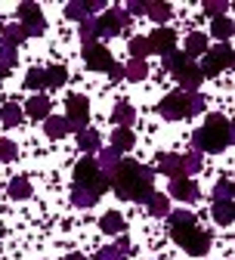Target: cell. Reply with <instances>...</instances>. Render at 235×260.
<instances>
[{"label":"cell","instance_id":"1","mask_svg":"<svg viewBox=\"0 0 235 260\" xmlns=\"http://www.w3.org/2000/svg\"><path fill=\"white\" fill-rule=\"evenodd\" d=\"M112 186L124 202H149V195L155 192V171L140 161H121L118 174L112 177Z\"/></svg>","mask_w":235,"mask_h":260},{"label":"cell","instance_id":"2","mask_svg":"<svg viewBox=\"0 0 235 260\" xmlns=\"http://www.w3.org/2000/svg\"><path fill=\"white\" fill-rule=\"evenodd\" d=\"M167 230H171V239L189 251L192 257H205L211 251V236L205 230H198V220L195 214L189 211H174V214H167Z\"/></svg>","mask_w":235,"mask_h":260},{"label":"cell","instance_id":"3","mask_svg":"<svg viewBox=\"0 0 235 260\" xmlns=\"http://www.w3.org/2000/svg\"><path fill=\"white\" fill-rule=\"evenodd\" d=\"M229 146V121L223 115H211L192 134V149L195 152H223Z\"/></svg>","mask_w":235,"mask_h":260},{"label":"cell","instance_id":"4","mask_svg":"<svg viewBox=\"0 0 235 260\" xmlns=\"http://www.w3.org/2000/svg\"><path fill=\"white\" fill-rule=\"evenodd\" d=\"M75 186H87L90 192L103 195L112 183L103 177V171H99V165H96L93 158H81L78 165H75Z\"/></svg>","mask_w":235,"mask_h":260},{"label":"cell","instance_id":"5","mask_svg":"<svg viewBox=\"0 0 235 260\" xmlns=\"http://www.w3.org/2000/svg\"><path fill=\"white\" fill-rule=\"evenodd\" d=\"M235 65V53L226 47V44H220V47H208V53H205V65H201V75L205 78H214V75H220L223 69H232Z\"/></svg>","mask_w":235,"mask_h":260},{"label":"cell","instance_id":"6","mask_svg":"<svg viewBox=\"0 0 235 260\" xmlns=\"http://www.w3.org/2000/svg\"><path fill=\"white\" fill-rule=\"evenodd\" d=\"M65 106H69V130H75V134H81V130H87V121H90V103L87 96L81 93H72L69 100H65Z\"/></svg>","mask_w":235,"mask_h":260},{"label":"cell","instance_id":"7","mask_svg":"<svg viewBox=\"0 0 235 260\" xmlns=\"http://www.w3.org/2000/svg\"><path fill=\"white\" fill-rule=\"evenodd\" d=\"M127 25H130L127 10H106L103 16L96 19V31H99V38H118Z\"/></svg>","mask_w":235,"mask_h":260},{"label":"cell","instance_id":"8","mask_svg":"<svg viewBox=\"0 0 235 260\" xmlns=\"http://www.w3.org/2000/svg\"><path fill=\"white\" fill-rule=\"evenodd\" d=\"M19 19H22V31L31 38H41L47 31V22H44V13L38 4H22L19 7Z\"/></svg>","mask_w":235,"mask_h":260},{"label":"cell","instance_id":"9","mask_svg":"<svg viewBox=\"0 0 235 260\" xmlns=\"http://www.w3.org/2000/svg\"><path fill=\"white\" fill-rule=\"evenodd\" d=\"M158 112H161V118H167V121L186 118V93H183V90L167 93L164 100H161V106H158Z\"/></svg>","mask_w":235,"mask_h":260},{"label":"cell","instance_id":"10","mask_svg":"<svg viewBox=\"0 0 235 260\" xmlns=\"http://www.w3.org/2000/svg\"><path fill=\"white\" fill-rule=\"evenodd\" d=\"M84 62H87V69H93V72H109L112 65H115L112 53H109L103 44H90V47H84Z\"/></svg>","mask_w":235,"mask_h":260},{"label":"cell","instance_id":"11","mask_svg":"<svg viewBox=\"0 0 235 260\" xmlns=\"http://www.w3.org/2000/svg\"><path fill=\"white\" fill-rule=\"evenodd\" d=\"M149 47H152V53H161V56L174 53V47H177L174 28H155V31H152V38H149Z\"/></svg>","mask_w":235,"mask_h":260},{"label":"cell","instance_id":"12","mask_svg":"<svg viewBox=\"0 0 235 260\" xmlns=\"http://www.w3.org/2000/svg\"><path fill=\"white\" fill-rule=\"evenodd\" d=\"M174 78H177V84H180V90H183V93H198L201 81H205V75H201V69H198V65H192V62L186 65L183 72H177Z\"/></svg>","mask_w":235,"mask_h":260},{"label":"cell","instance_id":"13","mask_svg":"<svg viewBox=\"0 0 235 260\" xmlns=\"http://www.w3.org/2000/svg\"><path fill=\"white\" fill-rule=\"evenodd\" d=\"M171 199H180V202H198V186L189 180V177H177V180H171Z\"/></svg>","mask_w":235,"mask_h":260},{"label":"cell","instance_id":"14","mask_svg":"<svg viewBox=\"0 0 235 260\" xmlns=\"http://www.w3.org/2000/svg\"><path fill=\"white\" fill-rule=\"evenodd\" d=\"M158 174L171 177V180L186 177V171H183V158L174 155V152H161V155H158Z\"/></svg>","mask_w":235,"mask_h":260},{"label":"cell","instance_id":"15","mask_svg":"<svg viewBox=\"0 0 235 260\" xmlns=\"http://www.w3.org/2000/svg\"><path fill=\"white\" fill-rule=\"evenodd\" d=\"M96 165H99V171H103V177L112 183V177H115L118 168H121V152H118V149H99Z\"/></svg>","mask_w":235,"mask_h":260},{"label":"cell","instance_id":"16","mask_svg":"<svg viewBox=\"0 0 235 260\" xmlns=\"http://www.w3.org/2000/svg\"><path fill=\"white\" fill-rule=\"evenodd\" d=\"M25 115L28 118H35V121H47L50 118V100H47V96H31V100H28V106H25Z\"/></svg>","mask_w":235,"mask_h":260},{"label":"cell","instance_id":"17","mask_svg":"<svg viewBox=\"0 0 235 260\" xmlns=\"http://www.w3.org/2000/svg\"><path fill=\"white\" fill-rule=\"evenodd\" d=\"M205 53H208V38L201 35V31H192L186 38V59L192 62L195 56H205Z\"/></svg>","mask_w":235,"mask_h":260},{"label":"cell","instance_id":"18","mask_svg":"<svg viewBox=\"0 0 235 260\" xmlns=\"http://www.w3.org/2000/svg\"><path fill=\"white\" fill-rule=\"evenodd\" d=\"M146 208H149L152 217H167V214H171V199L161 195V192H152L149 202H146Z\"/></svg>","mask_w":235,"mask_h":260},{"label":"cell","instance_id":"19","mask_svg":"<svg viewBox=\"0 0 235 260\" xmlns=\"http://www.w3.org/2000/svg\"><path fill=\"white\" fill-rule=\"evenodd\" d=\"M133 143H137V137H133L130 127H115V134H112V149L127 152V149H133Z\"/></svg>","mask_w":235,"mask_h":260},{"label":"cell","instance_id":"20","mask_svg":"<svg viewBox=\"0 0 235 260\" xmlns=\"http://www.w3.org/2000/svg\"><path fill=\"white\" fill-rule=\"evenodd\" d=\"M112 121H115L118 127H130L133 121H137V112H133V106H130V103H124V100H121V103L115 106V112H112Z\"/></svg>","mask_w":235,"mask_h":260},{"label":"cell","instance_id":"21","mask_svg":"<svg viewBox=\"0 0 235 260\" xmlns=\"http://www.w3.org/2000/svg\"><path fill=\"white\" fill-rule=\"evenodd\" d=\"M44 130H47V137H50V140H62L65 134H69V121H65V118H56V115H50V118L44 121Z\"/></svg>","mask_w":235,"mask_h":260},{"label":"cell","instance_id":"22","mask_svg":"<svg viewBox=\"0 0 235 260\" xmlns=\"http://www.w3.org/2000/svg\"><path fill=\"white\" fill-rule=\"evenodd\" d=\"M214 220L220 226H229L235 220V202H214Z\"/></svg>","mask_w":235,"mask_h":260},{"label":"cell","instance_id":"23","mask_svg":"<svg viewBox=\"0 0 235 260\" xmlns=\"http://www.w3.org/2000/svg\"><path fill=\"white\" fill-rule=\"evenodd\" d=\"M146 16H149L152 22L164 25L167 19H171V7H167V4H161V0H149V7H146Z\"/></svg>","mask_w":235,"mask_h":260},{"label":"cell","instance_id":"24","mask_svg":"<svg viewBox=\"0 0 235 260\" xmlns=\"http://www.w3.org/2000/svg\"><path fill=\"white\" fill-rule=\"evenodd\" d=\"M0 35H4V47H19L28 35L22 31V25H4L0 28Z\"/></svg>","mask_w":235,"mask_h":260},{"label":"cell","instance_id":"25","mask_svg":"<svg viewBox=\"0 0 235 260\" xmlns=\"http://www.w3.org/2000/svg\"><path fill=\"white\" fill-rule=\"evenodd\" d=\"M22 109L16 106V103H4V109H0V121H4L7 127H19L22 124Z\"/></svg>","mask_w":235,"mask_h":260},{"label":"cell","instance_id":"26","mask_svg":"<svg viewBox=\"0 0 235 260\" xmlns=\"http://www.w3.org/2000/svg\"><path fill=\"white\" fill-rule=\"evenodd\" d=\"M96 199H99V195H96V192H90L87 186H75V189H72V202H75L78 208H93V205H96Z\"/></svg>","mask_w":235,"mask_h":260},{"label":"cell","instance_id":"27","mask_svg":"<svg viewBox=\"0 0 235 260\" xmlns=\"http://www.w3.org/2000/svg\"><path fill=\"white\" fill-rule=\"evenodd\" d=\"M99 226H103V233H112V236H118V233H124V217H121L118 211H109L103 220H99Z\"/></svg>","mask_w":235,"mask_h":260},{"label":"cell","instance_id":"28","mask_svg":"<svg viewBox=\"0 0 235 260\" xmlns=\"http://www.w3.org/2000/svg\"><path fill=\"white\" fill-rule=\"evenodd\" d=\"M146 75H149V65L143 59H130L127 62V69H124V78L127 81H146Z\"/></svg>","mask_w":235,"mask_h":260},{"label":"cell","instance_id":"29","mask_svg":"<svg viewBox=\"0 0 235 260\" xmlns=\"http://www.w3.org/2000/svg\"><path fill=\"white\" fill-rule=\"evenodd\" d=\"M232 31H235V25H232L226 16L214 19V25H211V35H214L217 41H229V38H232Z\"/></svg>","mask_w":235,"mask_h":260},{"label":"cell","instance_id":"30","mask_svg":"<svg viewBox=\"0 0 235 260\" xmlns=\"http://www.w3.org/2000/svg\"><path fill=\"white\" fill-rule=\"evenodd\" d=\"M78 146L84 152H99V149H103V146H99V134H96V130H90V127L78 134Z\"/></svg>","mask_w":235,"mask_h":260},{"label":"cell","instance_id":"31","mask_svg":"<svg viewBox=\"0 0 235 260\" xmlns=\"http://www.w3.org/2000/svg\"><path fill=\"white\" fill-rule=\"evenodd\" d=\"M186 65H189V59H186V53H177V50H174V53H167V56H164V69H167V72H171V75H177V72H183V69H186Z\"/></svg>","mask_w":235,"mask_h":260},{"label":"cell","instance_id":"32","mask_svg":"<svg viewBox=\"0 0 235 260\" xmlns=\"http://www.w3.org/2000/svg\"><path fill=\"white\" fill-rule=\"evenodd\" d=\"M10 195H13V199H28V195H31V183L25 180V177H13L10 180Z\"/></svg>","mask_w":235,"mask_h":260},{"label":"cell","instance_id":"33","mask_svg":"<svg viewBox=\"0 0 235 260\" xmlns=\"http://www.w3.org/2000/svg\"><path fill=\"white\" fill-rule=\"evenodd\" d=\"M25 87H28V90H44V87H47V72H44V69H31V72L25 75Z\"/></svg>","mask_w":235,"mask_h":260},{"label":"cell","instance_id":"34","mask_svg":"<svg viewBox=\"0 0 235 260\" xmlns=\"http://www.w3.org/2000/svg\"><path fill=\"white\" fill-rule=\"evenodd\" d=\"M214 199H217V202H232V199H235V183H232V180H220V183L214 186Z\"/></svg>","mask_w":235,"mask_h":260},{"label":"cell","instance_id":"35","mask_svg":"<svg viewBox=\"0 0 235 260\" xmlns=\"http://www.w3.org/2000/svg\"><path fill=\"white\" fill-rule=\"evenodd\" d=\"M96 38H99V31H96V19L90 16V19H84V22H81V41H84V47H90V44H96Z\"/></svg>","mask_w":235,"mask_h":260},{"label":"cell","instance_id":"36","mask_svg":"<svg viewBox=\"0 0 235 260\" xmlns=\"http://www.w3.org/2000/svg\"><path fill=\"white\" fill-rule=\"evenodd\" d=\"M205 112V96L201 93H186V118Z\"/></svg>","mask_w":235,"mask_h":260},{"label":"cell","instance_id":"37","mask_svg":"<svg viewBox=\"0 0 235 260\" xmlns=\"http://www.w3.org/2000/svg\"><path fill=\"white\" fill-rule=\"evenodd\" d=\"M149 53H152L149 38H133V41H130V56H133V59H143V62H146Z\"/></svg>","mask_w":235,"mask_h":260},{"label":"cell","instance_id":"38","mask_svg":"<svg viewBox=\"0 0 235 260\" xmlns=\"http://www.w3.org/2000/svg\"><path fill=\"white\" fill-rule=\"evenodd\" d=\"M65 81H69V72L62 65H50L47 69V87H62Z\"/></svg>","mask_w":235,"mask_h":260},{"label":"cell","instance_id":"39","mask_svg":"<svg viewBox=\"0 0 235 260\" xmlns=\"http://www.w3.org/2000/svg\"><path fill=\"white\" fill-rule=\"evenodd\" d=\"M65 16H69V19H75V22H84V19H90V13H87V7H84V0H72V4L65 7Z\"/></svg>","mask_w":235,"mask_h":260},{"label":"cell","instance_id":"40","mask_svg":"<svg viewBox=\"0 0 235 260\" xmlns=\"http://www.w3.org/2000/svg\"><path fill=\"white\" fill-rule=\"evenodd\" d=\"M201 168H205V165H201V152H189V155H183V171L186 174H198Z\"/></svg>","mask_w":235,"mask_h":260},{"label":"cell","instance_id":"41","mask_svg":"<svg viewBox=\"0 0 235 260\" xmlns=\"http://www.w3.org/2000/svg\"><path fill=\"white\" fill-rule=\"evenodd\" d=\"M226 10H229L226 0H205V13H208V16H214V19L226 16Z\"/></svg>","mask_w":235,"mask_h":260},{"label":"cell","instance_id":"42","mask_svg":"<svg viewBox=\"0 0 235 260\" xmlns=\"http://www.w3.org/2000/svg\"><path fill=\"white\" fill-rule=\"evenodd\" d=\"M16 59H19V56H16V47H4V44H0V69H4V72L13 69Z\"/></svg>","mask_w":235,"mask_h":260},{"label":"cell","instance_id":"43","mask_svg":"<svg viewBox=\"0 0 235 260\" xmlns=\"http://www.w3.org/2000/svg\"><path fill=\"white\" fill-rule=\"evenodd\" d=\"M16 155H19V149H16V143L13 140H0V161H16Z\"/></svg>","mask_w":235,"mask_h":260},{"label":"cell","instance_id":"44","mask_svg":"<svg viewBox=\"0 0 235 260\" xmlns=\"http://www.w3.org/2000/svg\"><path fill=\"white\" fill-rule=\"evenodd\" d=\"M96 260H127V254L118 251V248H103V251L96 254Z\"/></svg>","mask_w":235,"mask_h":260},{"label":"cell","instance_id":"45","mask_svg":"<svg viewBox=\"0 0 235 260\" xmlns=\"http://www.w3.org/2000/svg\"><path fill=\"white\" fill-rule=\"evenodd\" d=\"M146 7H149V0H130V4H127V16H130V19H133V16H143Z\"/></svg>","mask_w":235,"mask_h":260},{"label":"cell","instance_id":"46","mask_svg":"<svg viewBox=\"0 0 235 260\" xmlns=\"http://www.w3.org/2000/svg\"><path fill=\"white\" fill-rule=\"evenodd\" d=\"M84 7H87V13H103L106 0H84Z\"/></svg>","mask_w":235,"mask_h":260},{"label":"cell","instance_id":"47","mask_svg":"<svg viewBox=\"0 0 235 260\" xmlns=\"http://www.w3.org/2000/svg\"><path fill=\"white\" fill-rule=\"evenodd\" d=\"M109 78H112V81H124V69H121V65H112V69H109Z\"/></svg>","mask_w":235,"mask_h":260},{"label":"cell","instance_id":"48","mask_svg":"<svg viewBox=\"0 0 235 260\" xmlns=\"http://www.w3.org/2000/svg\"><path fill=\"white\" fill-rule=\"evenodd\" d=\"M115 248H118V251H124V254H130V239H121Z\"/></svg>","mask_w":235,"mask_h":260},{"label":"cell","instance_id":"49","mask_svg":"<svg viewBox=\"0 0 235 260\" xmlns=\"http://www.w3.org/2000/svg\"><path fill=\"white\" fill-rule=\"evenodd\" d=\"M62 260H87V257H84V254H65Z\"/></svg>","mask_w":235,"mask_h":260},{"label":"cell","instance_id":"50","mask_svg":"<svg viewBox=\"0 0 235 260\" xmlns=\"http://www.w3.org/2000/svg\"><path fill=\"white\" fill-rule=\"evenodd\" d=\"M229 143H235V124H229Z\"/></svg>","mask_w":235,"mask_h":260},{"label":"cell","instance_id":"51","mask_svg":"<svg viewBox=\"0 0 235 260\" xmlns=\"http://www.w3.org/2000/svg\"><path fill=\"white\" fill-rule=\"evenodd\" d=\"M4 75H7V72H4V69H0V78H4Z\"/></svg>","mask_w":235,"mask_h":260}]
</instances>
